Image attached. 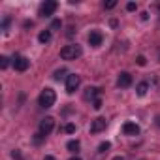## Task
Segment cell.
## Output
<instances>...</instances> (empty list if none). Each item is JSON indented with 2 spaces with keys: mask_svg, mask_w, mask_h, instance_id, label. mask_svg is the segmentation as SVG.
<instances>
[{
  "mask_svg": "<svg viewBox=\"0 0 160 160\" xmlns=\"http://www.w3.org/2000/svg\"><path fill=\"white\" fill-rule=\"evenodd\" d=\"M70 160H81V158H79V156H72Z\"/></svg>",
  "mask_w": 160,
  "mask_h": 160,
  "instance_id": "27",
  "label": "cell"
},
{
  "mask_svg": "<svg viewBox=\"0 0 160 160\" xmlns=\"http://www.w3.org/2000/svg\"><path fill=\"white\" fill-rule=\"evenodd\" d=\"M51 38H53V34H51V30H42L40 32V36H38V40H40V43H49L51 42Z\"/></svg>",
  "mask_w": 160,
  "mask_h": 160,
  "instance_id": "11",
  "label": "cell"
},
{
  "mask_svg": "<svg viewBox=\"0 0 160 160\" xmlns=\"http://www.w3.org/2000/svg\"><path fill=\"white\" fill-rule=\"evenodd\" d=\"M92 108H94V109H100V108H102V100H100V98H94Z\"/></svg>",
  "mask_w": 160,
  "mask_h": 160,
  "instance_id": "22",
  "label": "cell"
},
{
  "mask_svg": "<svg viewBox=\"0 0 160 160\" xmlns=\"http://www.w3.org/2000/svg\"><path fill=\"white\" fill-rule=\"evenodd\" d=\"M57 8H58V4L55 2V0H47V2H43L42 8H40V15L42 17H51L57 12Z\"/></svg>",
  "mask_w": 160,
  "mask_h": 160,
  "instance_id": "5",
  "label": "cell"
},
{
  "mask_svg": "<svg viewBox=\"0 0 160 160\" xmlns=\"http://www.w3.org/2000/svg\"><path fill=\"white\" fill-rule=\"evenodd\" d=\"M79 83H81V77H79L77 73H70L66 77V92L68 94H73L79 89Z\"/></svg>",
  "mask_w": 160,
  "mask_h": 160,
  "instance_id": "3",
  "label": "cell"
},
{
  "mask_svg": "<svg viewBox=\"0 0 160 160\" xmlns=\"http://www.w3.org/2000/svg\"><path fill=\"white\" fill-rule=\"evenodd\" d=\"M55 100H57V94H55V91H53V89H43V91H42V94H40V98H38L40 108H43V109L53 108V106H55Z\"/></svg>",
  "mask_w": 160,
  "mask_h": 160,
  "instance_id": "2",
  "label": "cell"
},
{
  "mask_svg": "<svg viewBox=\"0 0 160 160\" xmlns=\"http://www.w3.org/2000/svg\"><path fill=\"white\" fill-rule=\"evenodd\" d=\"M117 85H119L121 89L130 87V85H132V75H130L128 72H121V73H119V77H117Z\"/></svg>",
  "mask_w": 160,
  "mask_h": 160,
  "instance_id": "9",
  "label": "cell"
},
{
  "mask_svg": "<svg viewBox=\"0 0 160 160\" xmlns=\"http://www.w3.org/2000/svg\"><path fill=\"white\" fill-rule=\"evenodd\" d=\"M122 134L124 136H138L139 134V126L136 122H132V121H126L122 124Z\"/></svg>",
  "mask_w": 160,
  "mask_h": 160,
  "instance_id": "8",
  "label": "cell"
},
{
  "mask_svg": "<svg viewBox=\"0 0 160 160\" xmlns=\"http://www.w3.org/2000/svg\"><path fill=\"white\" fill-rule=\"evenodd\" d=\"M79 147H81V143H79L77 139H72V141H68V143H66V149H68L70 152H77V151H79Z\"/></svg>",
  "mask_w": 160,
  "mask_h": 160,
  "instance_id": "13",
  "label": "cell"
},
{
  "mask_svg": "<svg viewBox=\"0 0 160 160\" xmlns=\"http://www.w3.org/2000/svg\"><path fill=\"white\" fill-rule=\"evenodd\" d=\"M117 6V0H109V2H104V8L106 10H113Z\"/></svg>",
  "mask_w": 160,
  "mask_h": 160,
  "instance_id": "17",
  "label": "cell"
},
{
  "mask_svg": "<svg viewBox=\"0 0 160 160\" xmlns=\"http://www.w3.org/2000/svg\"><path fill=\"white\" fill-rule=\"evenodd\" d=\"M147 91H149V83H147V81H141V83H138V87H136V92H138V96H145V94H147Z\"/></svg>",
  "mask_w": 160,
  "mask_h": 160,
  "instance_id": "12",
  "label": "cell"
},
{
  "mask_svg": "<svg viewBox=\"0 0 160 160\" xmlns=\"http://www.w3.org/2000/svg\"><path fill=\"white\" fill-rule=\"evenodd\" d=\"M12 64H13V68H15L17 72H27V70H28V66H30V60H28L27 57L15 55V57L12 58Z\"/></svg>",
  "mask_w": 160,
  "mask_h": 160,
  "instance_id": "4",
  "label": "cell"
},
{
  "mask_svg": "<svg viewBox=\"0 0 160 160\" xmlns=\"http://www.w3.org/2000/svg\"><path fill=\"white\" fill-rule=\"evenodd\" d=\"M55 28H60V21H58V19H55V21L51 23V28H49V30H55Z\"/></svg>",
  "mask_w": 160,
  "mask_h": 160,
  "instance_id": "23",
  "label": "cell"
},
{
  "mask_svg": "<svg viewBox=\"0 0 160 160\" xmlns=\"http://www.w3.org/2000/svg\"><path fill=\"white\" fill-rule=\"evenodd\" d=\"M83 55V49L81 45H77V43H70V45H64L60 49V58L62 60H75Z\"/></svg>",
  "mask_w": 160,
  "mask_h": 160,
  "instance_id": "1",
  "label": "cell"
},
{
  "mask_svg": "<svg viewBox=\"0 0 160 160\" xmlns=\"http://www.w3.org/2000/svg\"><path fill=\"white\" fill-rule=\"evenodd\" d=\"M53 128H55V119L53 117H45V119L40 121V134L49 136L53 132Z\"/></svg>",
  "mask_w": 160,
  "mask_h": 160,
  "instance_id": "6",
  "label": "cell"
},
{
  "mask_svg": "<svg viewBox=\"0 0 160 160\" xmlns=\"http://www.w3.org/2000/svg\"><path fill=\"white\" fill-rule=\"evenodd\" d=\"M136 62H138V64H139V66H145V64H147V58H145V57H143V55H139V57H138V58H136Z\"/></svg>",
  "mask_w": 160,
  "mask_h": 160,
  "instance_id": "20",
  "label": "cell"
},
{
  "mask_svg": "<svg viewBox=\"0 0 160 160\" xmlns=\"http://www.w3.org/2000/svg\"><path fill=\"white\" fill-rule=\"evenodd\" d=\"M98 91H100V89H96V87H92V89H87V94H85V96H87V98H94V96L98 94Z\"/></svg>",
  "mask_w": 160,
  "mask_h": 160,
  "instance_id": "15",
  "label": "cell"
},
{
  "mask_svg": "<svg viewBox=\"0 0 160 160\" xmlns=\"http://www.w3.org/2000/svg\"><path fill=\"white\" fill-rule=\"evenodd\" d=\"M45 160H55V158H53L51 154H47V156H45Z\"/></svg>",
  "mask_w": 160,
  "mask_h": 160,
  "instance_id": "26",
  "label": "cell"
},
{
  "mask_svg": "<svg viewBox=\"0 0 160 160\" xmlns=\"http://www.w3.org/2000/svg\"><path fill=\"white\" fill-rule=\"evenodd\" d=\"M8 25H10V17H6V19H4V25H2V27H4V30H8Z\"/></svg>",
  "mask_w": 160,
  "mask_h": 160,
  "instance_id": "24",
  "label": "cell"
},
{
  "mask_svg": "<svg viewBox=\"0 0 160 160\" xmlns=\"http://www.w3.org/2000/svg\"><path fill=\"white\" fill-rule=\"evenodd\" d=\"M109 147H111V143H109V141H104V143H100V145H98V152H106Z\"/></svg>",
  "mask_w": 160,
  "mask_h": 160,
  "instance_id": "16",
  "label": "cell"
},
{
  "mask_svg": "<svg viewBox=\"0 0 160 160\" xmlns=\"http://www.w3.org/2000/svg\"><path fill=\"white\" fill-rule=\"evenodd\" d=\"M64 73H66V70H57L55 72V79H57V81H60V79L64 77Z\"/></svg>",
  "mask_w": 160,
  "mask_h": 160,
  "instance_id": "19",
  "label": "cell"
},
{
  "mask_svg": "<svg viewBox=\"0 0 160 160\" xmlns=\"http://www.w3.org/2000/svg\"><path fill=\"white\" fill-rule=\"evenodd\" d=\"M106 126H108V121H106L104 117H96V119L91 122V132H92V134H98V132L106 130Z\"/></svg>",
  "mask_w": 160,
  "mask_h": 160,
  "instance_id": "7",
  "label": "cell"
},
{
  "mask_svg": "<svg viewBox=\"0 0 160 160\" xmlns=\"http://www.w3.org/2000/svg\"><path fill=\"white\" fill-rule=\"evenodd\" d=\"M102 42H104V36H102L98 30H92V32L89 34V43H91L92 47H98V45H102Z\"/></svg>",
  "mask_w": 160,
  "mask_h": 160,
  "instance_id": "10",
  "label": "cell"
},
{
  "mask_svg": "<svg viewBox=\"0 0 160 160\" xmlns=\"http://www.w3.org/2000/svg\"><path fill=\"white\" fill-rule=\"evenodd\" d=\"M8 66H10V58H8V57H0V68L6 70Z\"/></svg>",
  "mask_w": 160,
  "mask_h": 160,
  "instance_id": "14",
  "label": "cell"
},
{
  "mask_svg": "<svg viewBox=\"0 0 160 160\" xmlns=\"http://www.w3.org/2000/svg\"><path fill=\"white\" fill-rule=\"evenodd\" d=\"M136 8H138L136 2H128V4H126V10H128V12H136Z\"/></svg>",
  "mask_w": 160,
  "mask_h": 160,
  "instance_id": "21",
  "label": "cell"
},
{
  "mask_svg": "<svg viewBox=\"0 0 160 160\" xmlns=\"http://www.w3.org/2000/svg\"><path fill=\"white\" fill-rule=\"evenodd\" d=\"M141 19H143V21H145V19H149V13H147V12H143V13H141Z\"/></svg>",
  "mask_w": 160,
  "mask_h": 160,
  "instance_id": "25",
  "label": "cell"
},
{
  "mask_svg": "<svg viewBox=\"0 0 160 160\" xmlns=\"http://www.w3.org/2000/svg\"><path fill=\"white\" fill-rule=\"evenodd\" d=\"M64 132H68V134H73V132H75V124H72V122H68V124L64 126Z\"/></svg>",
  "mask_w": 160,
  "mask_h": 160,
  "instance_id": "18",
  "label": "cell"
},
{
  "mask_svg": "<svg viewBox=\"0 0 160 160\" xmlns=\"http://www.w3.org/2000/svg\"><path fill=\"white\" fill-rule=\"evenodd\" d=\"M113 160H124V158H122V156H115Z\"/></svg>",
  "mask_w": 160,
  "mask_h": 160,
  "instance_id": "28",
  "label": "cell"
}]
</instances>
